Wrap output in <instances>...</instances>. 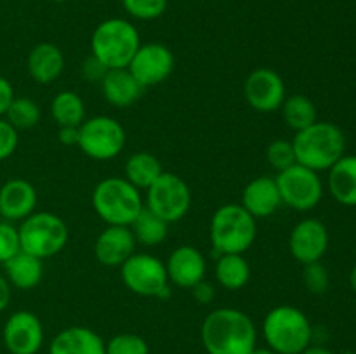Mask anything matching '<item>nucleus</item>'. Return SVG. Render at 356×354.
<instances>
[{
    "label": "nucleus",
    "instance_id": "nucleus-1",
    "mask_svg": "<svg viewBox=\"0 0 356 354\" xmlns=\"http://www.w3.org/2000/svg\"><path fill=\"white\" fill-rule=\"evenodd\" d=\"M200 339L207 354H250L256 349L257 330L247 312L219 307L205 316Z\"/></svg>",
    "mask_w": 356,
    "mask_h": 354
},
{
    "label": "nucleus",
    "instance_id": "nucleus-2",
    "mask_svg": "<svg viewBox=\"0 0 356 354\" xmlns=\"http://www.w3.org/2000/svg\"><path fill=\"white\" fill-rule=\"evenodd\" d=\"M292 146L299 165L322 172L343 158L346 137L337 125L316 120L305 130L296 132Z\"/></svg>",
    "mask_w": 356,
    "mask_h": 354
},
{
    "label": "nucleus",
    "instance_id": "nucleus-3",
    "mask_svg": "<svg viewBox=\"0 0 356 354\" xmlns=\"http://www.w3.org/2000/svg\"><path fill=\"white\" fill-rule=\"evenodd\" d=\"M268 347L277 354H301L312 346L313 326L308 316L294 305H277L263 321Z\"/></svg>",
    "mask_w": 356,
    "mask_h": 354
},
{
    "label": "nucleus",
    "instance_id": "nucleus-4",
    "mask_svg": "<svg viewBox=\"0 0 356 354\" xmlns=\"http://www.w3.org/2000/svg\"><path fill=\"white\" fill-rule=\"evenodd\" d=\"M141 45L134 24L122 17H110L97 24L90 38V54L108 69L127 68Z\"/></svg>",
    "mask_w": 356,
    "mask_h": 354
},
{
    "label": "nucleus",
    "instance_id": "nucleus-5",
    "mask_svg": "<svg viewBox=\"0 0 356 354\" xmlns=\"http://www.w3.org/2000/svg\"><path fill=\"white\" fill-rule=\"evenodd\" d=\"M92 207L108 226H131L145 203L138 187L125 177H106L94 187Z\"/></svg>",
    "mask_w": 356,
    "mask_h": 354
},
{
    "label": "nucleus",
    "instance_id": "nucleus-6",
    "mask_svg": "<svg viewBox=\"0 0 356 354\" xmlns=\"http://www.w3.org/2000/svg\"><path fill=\"white\" fill-rule=\"evenodd\" d=\"M257 219L240 203H226L211 219V245L216 253H243L257 235Z\"/></svg>",
    "mask_w": 356,
    "mask_h": 354
},
{
    "label": "nucleus",
    "instance_id": "nucleus-7",
    "mask_svg": "<svg viewBox=\"0 0 356 354\" xmlns=\"http://www.w3.org/2000/svg\"><path fill=\"white\" fill-rule=\"evenodd\" d=\"M21 250L38 259H47L61 252L68 243V226L52 212H33L17 228Z\"/></svg>",
    "mask_w": 356,
    "mask_h": 354
},
{
    "label": "nucleus",
    "instance_id": "nucleus-8",
    "mask_svg": "<svg viewBox=\"0 0 356 354\" xmlns=\"http://www.w3.org/2000/svg\"><path fill=\"white\" fill-rule=\"evenodd\" d=\"M120 276L125 287L136 295L167 298L170 295L165 264L149 253H132L120 266Z\"/></svg>",
    "mask_w": 356,
    "mask_h": 354
},
{
    "label": "nucleus",
    "instance_id": "nucleus-9",
    "mask_svg": "<svg viewBox=\"0 0 356 354\" xmlns=\"http://www.w3.org/2000/svg\"><path fill=\"white\" fill-rule=\"evenodd\" d=\"M146 208L167 224L181 221L190 212L191 191L183 177L165 172L146 189Z\"/></svg>",
    "mask_w": 356,
    "mask_h": 354
},
{
    "label": "nucleus",
    "instance_id": "nucleus-10",
    "mask_svg": "<svg viewBox=\"0 0 356 354\" xmlns=\"http://www.w3.org/2000/svg\"><path fill=\"white\" fill-rule=\"evenodd\" d=\"M125 146V130L120 121L106 115L87 118L79 127V148L89 158L113 160Z\"/></svg>",
    "mask_w": 356,
    "mask_h": 354
},
{
    "label": "nucleus",
    "instance_id": "nucleus-11",
    "mask_svg": "<svg viewBox=\"0 0 356 354\" xmlns=\"http://www.w3.org/2000/svg\"><path fill=\"white\" fill-rule=\"evenodd\" d=\"M275 180L280 191L282 205L298 212L313 210L323 196V184L318 172L299 163L278 172Z\"/></svg>",
    "mask_w": 356,
    "mask_h": 354
},
{
    "label": "nucleus",
    "instance_id": "nucleus-12",
    "mask_svg": "<svg viewBox=\"0 0 356 354\" xmlns=\"http://www.w3.org/2000/svg\"><path fill=\"white\" fill-rule=\"evenodd\" d=\"M243 96L249 106L259 113L280 110L287 97L284 78L275 69L259 66L252 69L243 83Z\"/></svg>",
    "mask_w": 356,
    "mask_h": 354
},
{
    "label": "nucleus",
    "instance_id": "nucleus-13",
    "mask_svg": "<svg viewBox=\"0 0 356 354\" xmlns=\"http://www.w3.org/2000/svg\"><path fill=\"white\" fill-rule=\"evenodd\" d=\"M174 54L167 45L152 42L139 45L138 52L129 62V71L143 87H155L165 82L174 71Z\"/></svg>",
    "mask_w": 356,
    "mask_h": 354
},
{
    "label": "nucleus",
    "instance_id": "nucleus-14",
    "mask_svg": "<svg viewBox=\"0 0 356 354\" xmlns=\"http://www.w3.org/2000/svg\"><path fill=\"white\" fill-rule=\"evenodd\" d=\"M2 339L10 354H37L44 344V326L35 312L16 311L3 325Z\"/></svg>",
    "mask_w": 356,
    "mask_h": 354
},
{
    "label": "nucleus",
    "instance_id": "nucleus-15",
    "mask_svg": "<svg viewBox=\"0 0 356 354\" xmlns=\"http://www.w3.org/2000/svg\"><path fill=\"white\" fill-rule=\"evenodd\" d=\"M329 248V231L318 219H302L292 228L289 250L298 262H318Z\"/></svg>",
    "mask_w": 356,
    "mask_h": 354
},
{
    "label": "nucleus",
    "instance_id": "nucleus-16",
    "mask_svg": "<svg viewBox=\"0 0 356 354\" xmlns=\"http://www.w3.org/2000/svg\"><path fill=\"white\" fill-rule=\"evenodd\" d=\"M165 269L170 283L191 290L195 285L205 280L207 264H205V257L200 250L191 245H181L170 252L165 262Z\"/></svg>",
    "mask_w": 356,
    "mask_h": 354
},
{
    "label": "nucleus",
    "instance_id": "nucleus-17",
    "mask_svg": "<svg viewBox=\"0 0 356 354\" xmlns=\"http://www.w3.org/2000/svg\"><path fill=\"white\" fill-rule=\"evenodd\" d=\"M136 238L129 226H106L94 243V255L106 267H120L134 253Z\"/></svg>",
    "mask_w": 356,
    "mask_h": 354
},
{
    "label": "nucleus",
    "instance_id": "nucleus-18",
    "mask_svg": "<svg viewBox=\"0 0 356 354\" xmlns=\"http://www.w3.org/2000/svg\"><path fill=\"white\" fill-rule=\"evenodd\" d=\"M37 189L26 179H9L0 187V215L3 221H23L37 207Z\"/></svg>",
    "mask_w": 356,
    "mask_h": 354
},
{
    "label": "nucleus",
    "instance_id": "nucleus-19",
    "mask_svg": "<svg viewBox=\"0 0 356 354\" xmlns=\"http://www.w3.org/2000/svg\"><path fill=\"white\" fill-rule=\"evenodd\" d=\"M243 208L252 215L254 219H264L273 215L282 207L280 191H278L275 177L263 176L250 180L242 191Z\"/></svg>",
    "mask_w": 356,
    "mask_h": 354
},
{
    "label": "nucleus",
    "instance_id": "nucleus-20",
    "mask_svg": "<svg viewBox=\"0 0 356 354\" xmlns=\"http://www.w3.org/2000/svg\"><path fill=\"white\" fill-rule=\"evenodd\" d=\"M106 342L87 326H68L52 339L49 354H104Z\"/></svg>",
    "mask_w": 356,
    "mask_h": 354
},
{
    "label": "nucleus",
    "instance_id": "nucleus-21",
    "mask_svg": "<svg viewBox=\"0 0 356 354\" xmlns=\"http://www.w3.org/2000/svg\"><path fill=\"white\" fill-rule=\"evenodd\" d=\"M28 73L40 85H49L61 76L65 69V54L58 45L42 42L35 45L28 54Z\"/></svg>",
    "mask_w": 356,
    "mask_h": 354
},
{
    "label": "nucleus",
    "instance_id": "nucleus-22",
    "mask_svg": "<svg viewBox=\"0 0 356 354\" xmlns=\"http://www.w3.org/2000/svg\"><path fill=\"white\" fill-rule=\"evenodd\" d=\"M101 90L111 106L129 108L139 101L145 87L134 78L129 68H117L108 69L104 78L101 80Z\"/></svg>",
    "mask_w": 356,
    "mask_h": 354
},
{
    "label": "nucleus",
    "instance_id": "nucleus-23",
    "mask_svg": "<svg viewBox=\"0 0 356 354\" xmlns=\"http://www.w3.org/2000/svg\"><path fill=\"white\" fill-rule=\"evenodd\" d=\"M6 274L7 281L10 283V287L19 288V290H31V288L37 287L42 281L44 276V264L42 259L31 255L26 252H17L16 255L10 257L6 264Z\"/></svg>",
    "mask_w": 356,
    "mask_h": 354
},
{
    "label": "nucleus",
    "instance_id": "nucleus-24",
    "mask_svg": "<svg viewBox=\"0 0 356 354\" xmlns=\"http://www.w3.org/2000/svg\"><path fill=\"white\" fill-rule=\"evenodd\" d=\"M329 189L346 207H356V156H343L329 169Z\"/></svg>",
    "mask_w": 356,
    "mask_h": 354
},
{
    "label": "nucleus",
    "instance_id": "nucleus-25",
    "mask_svg": "<svg viewBox=\"0 0 356 354\" xmlns=\"http://www.w3.org/2000/svg\"><path fill=\"white\" fill-rule=\"evenodd\" d=\"M163 174L162 163L148 151H138L125 162V179L138 189H148Z\"/></svg>",
    "mask_w": 356,
    "mask_h": 354
},
{
    "label": "nucleus",
    "instance_id": "nucleus-26",
    "mask_svg": "<svg viewBox=\"0 0 356 354\" xmlns=\"http://www.w3.org/2000/svg\"><path fill=\"white\" fill-rule=\"evenodd\" d=\"M216 280L226 290H240L250 280V266L243 253H222L216 262Z\"/></svg>",
    "mask_w": 356,
    "mask_h": 354
},
{
    "label": "nucleus",
    "instance_id": "nucleus-27",
    "mask_svg": "<svg viewBox=\"0 0 356 354\" xmlns=\"http://www.w3.org/2000/svg\"><path fill=\"white\" fill-rule=\"evenodd\" d=\"M51 115L59 127H80L86 120V104L76 92L63 90L52 99Z\"/></svg>",
    "mask_w": 356,
    "mask_h": 354
},
{
    "label": "nucleus",
    "instance_id": "nucleus-28",
    "mask_svg": "<svg viewBox=\"0 0 356 354\" xmlns=\"http://www.w3.org/2000/svg\"><path fill=\"white\" fill-rule=\"evenodd\" d=\"M129 228L134 235L136 243L146 246L160 245L167 238V231H169V224L146 207H143V210L139 212L138 217Z\"/></svg>",
    "mask_w": 356,
    "mask_h": 354
},
{
    "label": "nucleus",
    "instance_id": "nucleus-29",
    "mask_svg": "<svg viewBox=\"0 0 356 354\" xmlns=\"http://www.w3.org/2000/svg\"><path fill=\"white\" fill-rule=\"evenodd\" d=\"M280 110L285 125L296 132L305 130L306 127L316 121L315 103L302 94H292V96L285 97Z\"/></svg>",
    "mask_w": 356,
    "mask_h": 354
},
{
    "label": "nucleus",
    "instance_id": "nucleus-30",
    "mask_svg": "<svg viewBox=\"0 0 356 354\" xmlns=\"http://www.w3.org/2000/svg\"><path fill=\"white\" fill-rule=\"evenodd\" d=\"M6 120L16 130L33 128L40 121V108L30 97H14L6 111Z\"/></svg>",
    "mask_w": 356,
    "mask_h": 354
},
{
    "label": "nucleus",
    "instance_id": "nucleus-31",
    "mask_svg": "<svg viewBox=\"0 0 356 354\" xmlns=\"http://www.w3.org/2000/svg\"><path fill=\"white\" fill-rule=\"evenodd\" d=\"M266 160L270 163L271 169H275L277 172L282 170H287L289 167L296 165L298 158H296L294 146L292 141H285V139H275L273 142H270L266 149Z\"/></svg>",
    "mask_w": 356,
    "mask_h": 354
},
{
    "label": "nucleus",
    "instance_id": "nucleus-32",
    "mask_svg": "<svg viewBox=\"0 0 356 354\" xmlns=\"http://www.w3.org/2000/svg\"><path fill=\"white\" fill-rule=\"evenodd\" d=\"M104 354H149V346L141 335L118 333L108 340Z\"/></svg>",
    "mask_w": 356,
    "mask_h": 354
},
{
    "label": "nucleus",
    "instance_id": "nucleus-33",
    "mask_svg": "<svg viewBox=\"0 0 356 354\" xmlns=\"http://www.w3.org/2000/svg\"><path fill=\"white\" fill-rule=\"evenodd\" d=\"M122 6L136 19L152 21L165 12L167 0H122Z\"/></svg>",
    "mask_w": 356,
    "mask_h": 354
},
{
    "label": "nucleus",
    "instance_id": "nucleus-34",
    "mask_svg": "<svg viewBox=\"0 0 356 354\" xmlns=\"http://www.w3.org/2000/svg\"><path fill=\"white\" fill-rule=\"evenodd\" d=\"M302 281H305V287L309 294H325L329 290L330 285V276L327 267L322 262H312L305 264V273H302Z\"/></svg>",
    "mask_w": 356,
    "mask_h": 354
},
{
    "label": "nucleus",
    "instance_id": "nucleus-35",
    "mask_svg": "<svg viewBox=\"0 0 356 354\" xmlns=\"http://www.w3.org/2000/svg\"><path fill=\"white\" fill-rule=\"evenodd\" d=\"M17 252H21L17 228H14L9 221H0V264H6Z\"/></svg>",
    "mask_w": 356,
    "mask_h": 354
},
{
    "label": "nucleus",
    "instance_id": "nucleus-36",
    "mask_svg": "<svg viewBox=\"0 0 356 354\" xmlns=\"http://www.w3.org/2000/svg\"><path fill=\"white\" fill-rule=\"evenodd\" d=\"M17 142H19V135L16 128L6 118H0V162L14 155Z\"/></svg>",
    "mask_w": 356,
    "mask_h": 354
},
{
    "label": "nucleus",
    "instance_id": "nucleus-37",
    "mask_svg": "<svg viewBox=\"0 0 356 354\" xmlns=\"http://www.w3.org/2000/svg\"><path fill=\"white\" fill-rule=\"evenodd\" d=\"M82 73L86 76L87 82H99L104 78V75L108 73V68L99 61L97 58H94L92 54L83 61L82 66Z\"/></svg>",
    "mask_w": 356,
    "mask_h": 354
},
{
    "label": "nucleus",
    "instance_id": "nucleus-38",
    "mask_svg": "<svg viewBox=\"0 0 356 354\" xmlns=\"http://www.w3.org/2000/svg\"><path fill=\"white\" fill-rule=\"evenodd\" d=\"M191 294H193L195 301H197L198 304H211L216 297V288L212 283L202 280L200 283H197L191 288Z\"/></svg>",
    "mask_w": 356,
    "mask_h": 354
},
{
    "label": "nucleus",
    "instance_id": "nucleus-39",
    "mask_svg": "<svg viewBox=\"0 0 356 354\" xmlns=\"http://www.w3.org/2000/svg\"><path fill=\"white\" fill-rule=\"evenodd\" d=\"M14 97L16 96H14V89L10 85V82L6 76H0V118L6 117L7 108L10 106Z\"/></svg>",
    "mask_w": 356,
    "mask_h": 354
},
{
    "label": "nucleus",
    "instance_id": "nucleus-40",
    "mask_svg": "<svg viewBox=\"0 0 356 354\" xmlns=\"http://www.w3.org/2000/svg\"><path fill=\"white\" fill-rule=\"evenodd\" d=\"M58 137L65 146H79V127H59Z\"/></svg>",
    "mask_w": 356,
    "mask_h": 354
},
{
    "label": "nucleus",
    "instance_id": "nucleus-41",
    "mask_svg": "<svg viewBox=\"0 0 356 354\" xmlns=\"http://www.w3.org/2000/svg\"><path fill=\"white\" fill-rule=\"evenodd\" d=\"M10 302V283L7 278L0 276V312L9 305Z\"/></svg>",
    "mask_w": 356,
    "mask_h": 354
},
{
    "label": "nucleus",
    "instance_id": "nucleus-42",
    "mask_svg": "<svg viewBox=\"0 0 356 354\" xmlns=\"http://www.w3.org/2000/svg\"><path fill=\"white\" fill-rule=\"evenodd\" d=\"M301 354H334V353L323 346H308Z\"/></svg>",
    "mask_w": 356,
    "mask_h": 354
},
{
    "label": "nucleus",
    "instance_id": "nucleus-43",
    "mask_svg": "<svg viewBox=\"0 0 356 354\" xmlns=\"http://www.w3.org/2000/svg\"><path fill=\"white\" fill-rule=\"evenodd\" d=\"M250 354H277V353H275V351H271L270 347H257L256 346V349H254Z\"/></svg>",
    "mask_w": 356,
    "mask_h": 354
},
{
    "label": "nucleus",
    "instance_id": "nucleus-44",
    "mask_svg": "<svg viewBox=\"0 0 356 354\" xmlns=\"http://www.w3.org/2000/svg\"><path fill=\"white\" fill-rule=\"evenodd\" d=\"M350 283H351V288L356 292V266L353 267V271H351L350 274Z\"/></svg>",
    "mask_w": 356,
    "mask_h": 354
},
{
    "label": "nucleus",
    "instance_id": "nucleus-45",
    "mask_svg": "<svg viewBox=\"0 0 356 354\" xmlns=\"http://www.w3.org/2000/svg\"><path fill=\"white\" fill-rule=\"evenodd\" d=\"M52 2H66V0H52Z\"/></svg>",
    "mask_w": 356,
    "mask_h": 354
},
{
    "label": "nucleus",
    "instance_id": "nucleus-46",
    "mask_svg": "<svg viewBox=\"0 0 356 354\" xmlns=\"http://www.w3.org/2000/svg\"><path fill=\"white\" fill-rule=\"evenodd\" d=\"M0 221H2V215H0Z\"/></svg>",
    "mask_w": 356,
    "mask_h": 354
}]
</instances>
